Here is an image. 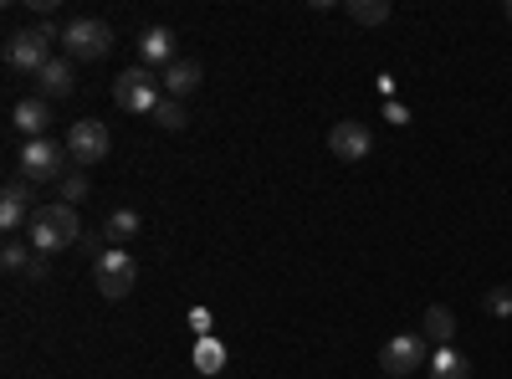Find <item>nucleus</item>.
Masks as SVG:
<instances>
[{
  "label": "nucleus",
  "mask_w": 512,
  "mask_h": 379,
  "mask_svg": "<svg viewBox=\"0 0 512 379\" xmlns=\"http://www.w3.org/2000/svg\"><path fill=\"white\" fill-rule=\"evenodd\" d=\"M62 47L72 62H103L113 52V26L98 21V16H72L62 26Z\"/></svg>",
  "instance_id": "nucleus-1"
},
{
  "label": "nucleus",
  "mask_w": 512,
  "mask_h": 379,
  "mask_svg": "<svg viewBox=\"0 0 512 379\" xmlns=\"http://www.w3.org/2000/svg\"><path fill=\"white\" fill-rule=\"evenodd\" d=\"M113 98H118L123 113H149L154 118V108L164 103V77H154L149 67H128V72L113 77Z\"/></svg>",
  "instance_id": "nucleus-2"
},
{
  "label": "nucleus",
  "mask_w": 512,
  "mask_h": 379,
  "mask_svg": "<svg viewBox=\"0 0 512 379\" xmlns=\"http://www.w3.org/2000/svg\"><path fill=\"white\" fill-rule=\"evenodd\" d=\"M93 277H98V292L103 298H128V292H134V282H139V262L128 257L123 246H103L98 257H93Z\"/></svg>",
  "instance_id": "nucleus-3"
},
{
  "label": "nucleus",
  "mask_w": 512,
  "mask_h": 379,
  "mask_svg": "<svg viewBox=\"0 0 512 379\" xmlns=\"http://www.w3.org/2000/svg\"><path fill=\"white\" fill-rule=\"evenodd\" d=\"M62 159H67V144H57V139H26L16 164H21L26 185H47V180L62 175Z\"/></svg>",
  "instance_id": "nucleus-4"
},
{
  "label": "nucleus",
  "mask_w": 512,
  "mask_h": 379,
  "mask_svg": "<svg viewBox=\"0 0 512 379\" xmlns=\"http://www.w3.org/2000/svg\"><path fill=\"white\" fill-rule=\"evenodd\" d=\"M431 364V349H425V333H395L390 344L379 349V369L390 374V379H405L415 369Z\"/></svg>",
  "instance_id": "nucleus-5"
},
{
  "label": "nucleus",
  "mask_w": 512,
  "mask_h": 379,
  "mask_svg": "<svg viewBox=\"0 0 512 379\" xmlns=\"http://www.w3.org/2000/svg\"><path fill=\"white\" fill-rule=\"evenodd\" d=\"M67 154H72V164H103L108 159V149H113V139H108V123H98V118H77L72 129H67Z\"/></svg>",
  "instance_id": "nucleus-6"
},
{
  "label": "nucleus",
  "mask_w": 512,
  "mask_h": 379,
  "mask_svg": "<svg viewBox=\"0 0 512 379\" xmlns=\"http://www.w3.org/2000/svg\"><path fill=\"white\" fill-rule=\"evenodd\" d=\"M47 47H52V36H41L36 26H31V31H16V36L6 41V67H11V72H31V77H36L41 67L52 62V52H47Z\"/></svg>",
  "instance_id": "nucleus-7"
},
{
  "label": "nucleus",
  "mask_w": 512,
  "mask_h": 379,
  "mask_svg": "<svg viewBox=\"0 0 512 379\" xmlns=\"http://www.w3.org/2000/svg\"><path fill=\"white\" fill-rule=\"evenodd\" d=\"M328 149H333V159H344V164H359V159H369V149H374L369 123H359V118H349V123H333Z\"/></svg>",
  "instance_id": "nucleus-8"
},
{
  "label": "nucleus",
  "mask_w": 512,
  "mask_h": 379,
  "mask_svg": "<svg viewBox=\"0 0 512 379\" xmlns=\"http://www.w3.org/2000/svg\"><path fill=\"white\" fill-rule=\"evenodd\" d=\"M175 52H180V41H175V31H169V26H149V31L139 36V67H149V72H154V67L169 72V67L180 62Z\"/></svg>",
  "instance_id": "nucleus-9"
},
{
  "label": "nucleus",
  "mask_w": 512,
  "mask_h": 379,
  "mask_svg": "<svg viewBox=\"0 0 512 379\" xmlns=\"http://www.w3.org/2000/svg\"><path fill=\"white\" fill-rule=\"evenodd\" d=\"M31 205H36V200H31V185H26V180H11L6 195H0V226H6V231H21L26 221H36Z\"/></svg>",
  "instance_id": "nucleus-10"
},
{
  "label": "nucleus",
  "mask_w": 512,
  "mask_h": 379,
  "mask_svg": "<svg viewBox=\"0 0 512 379\" xmlns=\"http://www.w3.org/2000/svg\"><path fill=\"white\" fill-rule=\"evenodd\" d=\"M36 216L41 221H47L67 246H82V236H88V231H82V216H77V205H67V200H57V205H36Z\"/></svg>",
  "instance_id": "nucleus-11"
},
{
  "label": "nucleus",
  "mask_w": 512,
  "mask_h": 379,
  "mask_svg": "<svg viewBox=\"0 0 512 379\" xmlns=\"http://www.w3.org/2000/svg\"><path fill=\"white\" fill-rule=\"evenodd\" d=\"M36 88H41V98H72V88H77L72 57H52L47 67L36 72Z\"/></svg>",
  "instance_id": "nucleus-12"
},
{
  "label": "nucleus",
  "mask_w": 512,
  "mask_h": 379,
  "mask_svg": "<svg viewBox=\"0 0 512 379\" xmlns=\"http://www.w3.org/2000/svg\"><path fill=\"white\" fill-rule=\"evenodd\" d=\"M11 123L26 134V139H47V123H52V108H47V98H21L16 103V113H11Z\"/></svg>",
  "instance_id": "nucleus-13"
},
{
  "label": "nucleus",
  "mask_w": 512,
  "mask_h": 379,
  "mask_svg": "<svg viewBox=\"0 0 512 379\" xmlns=\"http://www.w3.org/2000/svg\"><path fill=\"white\" fill-rule=\"evenodd\" d=\"M139 231H144L139 210H128V205L108 210V221H103V241H108V246H123V241H134Z\"/></svg>",
  "instance_id": "nucleus-14"
},
{
  "label": "nucleus",
  "mask_w": 512,
  "mask_h": 379,
  "mask_svg": "<svg viewBox=\"0 0 512 379\" xmlns=\"http://www.w3.org/2000/svg\"><path fill=\"white\" fill-rule=\"evenodd\" d=\"M425 369H431V379H472V359H466L456 344H446V349H436L431 354V364H425Z\"/></svg>",
  "instance_id": "nucleus-15"
},
{
  "label": "nucleus",
  "mask_w": 512,
  "mask_h": 379,
  "mask_svg": "<svg viewBox=\"0 0 512 379\" xmlns=\"http://www.w3.org/2000/svg\"><path fill=\"white\" fill-rule=\"evenodd\" d=\"M200 77H205V72H200V62H185V57H180L175 67L164 72V88H169V98H180V103H185V98L200 88Z\"/></svg>",
  "instance_id": "nucleus-16"
},
{
  "label": "nucleus",
  "mask_w": 512,
  "mask_h": 379,
  "mask_svg": "<svg viewBox=\"0 0 512 379\" xmlns=\"http://www.w3.org/2000/svg\"><path fill=\"white\" fill-rule=\"evenodd\" d=\"M420 328H425V339H431L436 349H446V344L456 339V313L436 303V308H425V323H420Z\"/></svg>",
  "instance_id": "nucleus-17"
},
{
  "label": "nucleus",
  "mask_w": 512,
  "mask_h": 379,
  "mask_svg": "<svg viewBox=\"0 0 512 379\" xmlns=\"http://www.w3.org/2000/svg\"><path fill=\"white\" fill-rule=\"evenodd\" d=\"M0 262H6V272H11V277H26V272H31V262H36V251H31L26 241H16V236H11L6 246H0Z\"/></svg>",
  "instance_id": "nucleus-18"
},
{
  "label": "nucleus",
  "mask_w": 512,
  "mask_h": 379,
  "mask_svg": "<svg viewBox=\"0 0 512 379\" xmlns=\"http://www.w3.org/2000/svg\"><path fill=\"white\" fill-rule=\"evenodd\" d=\"M349 21H359V26H384L390 21V6H384V0H349Z\"/></svg>",
  "instance_id": "nucleus-19"
},
{
  "label": "nucleus",
  "mask_w": 512,
  "mask_h": 379,
  "mask_svg": "<svg viewBox=\"0 0 512 379\" xmlns=\"http://www.w3.org/2000/svg\"><path fill=\"white\" fill-rule=\"evenodd\" d=\"M154 123H159V129H169V134H180L185 123H190V118H185V103H180V98H164V103L154 108Z\"/></svg>",
  "instance_id": "nucleus-20"
},
{
  "label": "nucleus",
  "mask_w": 512,
  "mask_h": 379,
  "mask_svg": "<svg viewBox=\"0 0 512 379\" xmlns=\"http://www.w3.org/2000/svg\"><path fill=\"white\" fill-rule=\"evenodd\" d=\"M221 364H226V349H221L216 339H200V344H195V369H200V374H221Z\"/></svg>",
  "instance_id": "nucleus-21"
},
{
  "label": "nucleus",
  "mask_w": 512,
  "mask_h": 379,
  "mask_svg": "<svg viewBox=\"0 0 512 379\" xmlns=\"http://www.w3.org/2000/svg\"><path fill=\"white\" fill-rule=\"evenodd\" d=\"M487 313L492 318H512V287H492L487 292Z\"/></svg>",
  "instance_id": "nucleus-22"
},
{
  "label": "nucleus",
  "mask_w": 512,
  "mask_h": 379,
  "mask_svg": "<svg viewBox=\"0 0 512 379\" xmlns=\"http://www.w3.org/2000/svg\"><path fill=\"white\" fill-rule=\"evenodd\" d=\"M62 200H67V205L88 200V180H82V175H62Z\"/></svg>",
  "instance_id": "nucleus-23"
},
{
  "label": "nucleus",
  "mask_w": 512,
  "mask_h": 379,
  "mask_svg": "<svg viewBox=\"0 0 512 379\" xmlns=\"http://www.w3.org/2000/svg\"><path fill=\"white\" fill-rule=\"evenodd\" d=\"M190 328H195L200 339H205V328H210V313H205V308H195V313H190Z\"/></svg>",
  "instance_id": "nucleus-24"
},
{
  "label": "nucleus",
  "mask_w": 512,
  "mask_h": 379,
  "mask_svg": "<svg viewBox=\"0 0 512 379\" xmlns=\"http://www.w3.org/2000/svg\"><path fill=\"white\" fill-rule=\"evenodd\" d=\"M384 113H390V123H410V113H405V103H384Z\"/></svg>",
  "instance_id": "nucleus-25"
},
{
  "label": "nucleus",
  "mask_w": 512,
  "mask_h": 379,
  "mask_svg": "<svg viewBox=\"0 0 512 379\" xmlns=\"http://www.w3.org/2000/svg\"><path fill=\"white\" fill-rule=\"evenodd\" d=\"M507 21H512V0H507Z\"/></svg>",
  "instance_id": "nucleus-26"
}]
</instances>
